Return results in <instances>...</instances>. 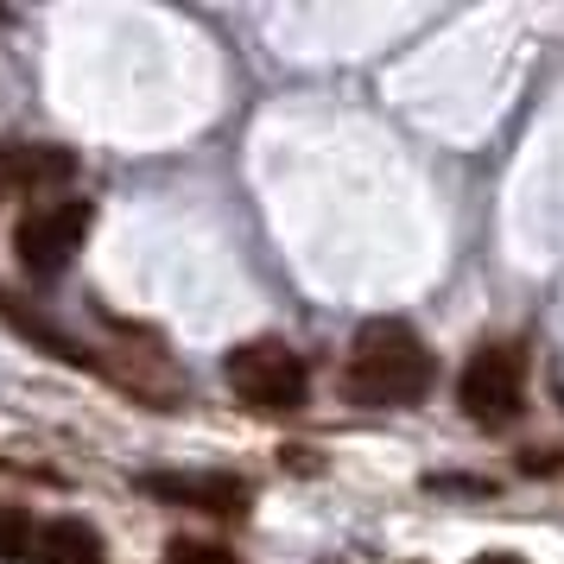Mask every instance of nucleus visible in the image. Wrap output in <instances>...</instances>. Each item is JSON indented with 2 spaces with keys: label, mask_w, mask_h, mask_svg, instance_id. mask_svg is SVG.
I'll list each match as a JSON object with an SVG mask.
<instances>
[{
  "label": "nucleus",
  "mask_w": 564,
  "mask_h": 564,
  "mask_svg": "<svg viewBox=\"0 0 564 564\" xmlns=\"http://www.w3.org/2000/svg\"><path fill=\"white\" fill-rule=\"evenodd\" d=\"M432 375H437V361H432V349L419 343V330L400 324V317H375V324H361L356 343H349L343 393H349L356 406H412V400L432 393Z\"/></svg>",
  "instance_id": "nucleus-1"
},
{
  "label": "nucleus",
  "mask_w": 564,
  "mask_h": 564,
  "mask_svg": "<svg viewBox=\"0 0 564 564\" xmlns=\"http://www.w3.org/2000/svg\"><path fill=\"white\" fill-rule=\"evenodd\" d=\"M457 406L482 432H508L520 419V406H527V349L520 343H482L476 356L463 361Z\"/></svg>",
  "instance_id": "nucleus-2"
},
{
  "label": "nucleus",
  "mask_w": 564,
  "mask_h": 564,
  "mask_svg": "<svg viewBox=\"0 0 564 564\" xmlns=\"http://www.w3.org/2000/svg\"><path fill=\"white\" fill-rule=\"evenodd\" d=\"M223 375H229L235 400H248V406H260V412H299L305 393H311L305 361H299V349L280 343V336H254V343L229 349Z\"/></svg>",
  "instance_id": "nucleus-3"
},
{
  "label": "nucleus",
  "mask_w": 564,
  "mask_h": 564,
  "mask_svg": "<svg viewBox=\"0 0 564 564\" xmlns=\"http://www.w3.org/2000/svg\"><path fill=\"white\" fill-rule=\"evenodd\" d=\"M83 235H89V204H45L20 216V229H13V248H20V267H26L32 280H57L70 260H77Z\"/></svg>",
  "instance_id": "nucleus-4"
},
{
  "label": "nucleus",
  "mask_w": 564,
  "mask_h": 564,
  "mask_svg": "<svg viewBox=\"0 0 564 564\" xmlns=\"http://www.w3.org/2000/svg\"><path fill=\"white\" fill-rule=\"evenodd\" d=\"M133 488L153 495V501H172V508L223 513V520H241L248 501H254L248 482H241V476H223V469H147Z\"/></svg>",
  "instance_id": "nucleus-5"
},
{
  "label": "nucleus",
  "mask_w": 564,
  "mask_h": 564,
  "mask_svg": "<svg viewBox=\"0 0 564 564\" xmlns=\"http://www.w3.org/2000/svg\"><path fill=\"white\" fill-rule=\"evenodd\" d=\"M77 172V153L45 147V140H20V147H0V178L26 184V191H57V184Z\"/></svg>",
  "instance_id": "nucleus-6"
},
{
  "label": "nucleus",
  "mask_w": 564,
  "mask_h": 564,
  "mask_svg": "<svg viewBox=\"0 0 564 564\" xmlns=\"http://www.w3.org/2000/svg\"><path fill=\"white\" fill-rule=\"evenodd\" d=\"M32 564H102V533L89 527V520H70V513H57L52 527H39L32 533Z\"/></svg>",
  "instance_id": "nucleus-7"
},
{
  "label": "nucleus",
  "mask_w": 564,
  "mask_h": 564,
  "mask_svg": "<svg viewBox=\"0 0 564 564\" xmlns=\"http://www.w3.org/2000/svg\"><path fill=\"white\" fill-rule=\"evenodd\" d=\"M0 324H7V330H20L26 343H39V356H57V361H77V368H89V349H83V343H70V336L57 330L45 311L26 305V299H13V292H0Z\"/></svg>",
  "instance_id": "nucleus-8"
},
{
  "label": "nucleus",
  "mask_w": 564,
  "mask_h": 564,
  "mask_svg": "<svg viewBox=\"0 0 564 564\" xmlns=\"http://www.w3.org/2000/svg\"><path fill=\"white\" fill-rule=\"evenodd\" d=\"M32 513L20 508V501H0V564H20L32 552Z\"/></svg>",
  "instance_id": "nucleus-9"
},
{
  "label": "nucleus",
  "mask_w": 564,
  "mask_h": 564,
  "mask_svg": "<svg viewBox=\"0 0 564 564\" xmlns=\"http://www.w3.org/2000/svg\"><path fill=\"white\" fill-rule=\"evenodd\" d=\"M172 564H241V558L216 539H172Z\"/></svg>",
  "instance_id": "nucleus-10"
},
{
  "label": "nucleus",
  "mask_w": 564,
  "mask_h": 564,
  "mask_svg": "<svg viewBox=\"0 0 564 564\" xmlns=\"http://www.w3.org/2000/svg\"><path fill=\"white\" fill-rule=\"evenodd\" d=\"M469 564H527L520 552H482V558H469Z\"/></svg>",
  "instance_id": "nucleus-11"
}]
</instances>
